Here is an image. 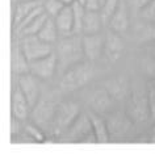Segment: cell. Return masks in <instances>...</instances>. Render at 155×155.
<instances>
[{
	"label": "cell",
	"instance_id": "obj_21",
	"mask_svg": "<svg viewBox=\"0 0 155 155\" xmlns=\"http://www.w3.org/2000/svg\"><path fill=\"white\" fill-rule=\"evenodd\" d=\"M38 37L41 38L42 41L48 42V44L53 45L58 42V37H59V32H58V28H57V24H55V20L53 17H48V20L45 21V24L42 25L41 30L38 32L37 34Z\"/></svg>",
	"mask_w": 155,
	"mask_h": 155
},
{
	"label": "cell",
	"instance_id": "obj_8",
	"mask_svg": "<svg viewBox=\"0 0 155 155\" xmlns=\"http://www.w3.org/2000/svg\"><path fill=\"white\" fill-rule=\"evenodd\" d=\"M17 84L28 99L32 109L40 101V86H38V78L34 76L32 72H26L22 75H17Z\"/></svg>",
	"mask_w": 155,
	"mask_h": 155
},
{
	"label": "cell",
	"instance_id": "obj_7",
	"mask_svg": "<svg viewBox=\"0 0 155 155\" xmlns=\"http://www.w3.org/2000/svg\"><path fill=\"white\" fill-rule=\"evenodd\" d=\"M30 72L38 79H50L58 68V57L55 51H51L48 55L40 59L29 62Z\"/></svg>",
	"mask_w": 155,
	"mask_h": 155
},
{
	"label": "cell",
	"instance_id": "obj_22",
	"mask_svg": "<svg viewBox=\"0 0 155 155\" xmlns=\"http://www.w3.org/2000/svg\"><path fill=\"white\" fill-rule=\"evenodd\" d=\"M105 87L109 91V94L113 96L114 100L125 97L127 94V83H126L125 78H117V79L109 80Z\"/></svg>",
	"mask_w": 155,
	"mask_h": 155
},
{
	"label": "cell",
	"instance_id": "obj_38",
	"mask_svg": "<svg viewBox=\"0 0 155 155\" xmlns=\"http://www.w3.org/2000/svg\"><path fill=\"white\" fill-rule=\"evenodd\" d=\"M103 2H104V0H100V5H101V4H103Z\"/></svg>",
	"mask_w": 155,
	"mask_h": 155
},
{
	"label": "cell",
	"instance_id": "obj_12",
	"mask_svg": "<svg viewBox=\"0 0 155 155\" xmlns=\"http://www.w3.org/2000/svg\"><path fill=\"white\" fill-rule=\"evenodd\" d=\"M11 68H12L13 76L22 75V74L30 72L29 61L26 59L20 41H12V48H11Z\"/></svg>",
	"mask_w": 155,
	"mask_h": 155
},
{
	"label": "cell",
	"instance_id": "obj_32",
	"mask_svg": "<svg viewBox=\"0 0 155 155\" xmlns=\"http://www.w3.org/2000/svg\"><path fill=\"white\" fill-rule=\"evenodd\" d=\"M133 2V5L137 7L138 9H143L146 5H149L153 0H131Z\"/></svg>",
	"mask_w": 155,
	"mask_h": 155
},
{
	"label": "cell",
	"instance_id": "obj_1",
	"mask_svg": "<svg viewBox=\"0 0 155 155\" xmlns=\"http://www.w3.org/2000/svg\"><path fill=\"white\" fill-rule=\"evenodd\" d=\"M57 57H58V68H62L64 71L70 66L83 61L84 51H83V42L82 37L78 34L62 37L58 41L57 46Z\"/></svg>",
	"mask_w": 155,
	"mask_h": 155
},
{
	"label": "cell",
	"instance_id": "obj_36",
	"mask_svg": "<svg viewBox=\"0 0 155 155\" xmlns=\"http://www.w3.org/2000/svg\"><path fill=\"white\" fill-rule=\"evenodd\" d=\"M79 3H82V4H86V0H78Z\"/></svg>",
	"mask_w": 155,
	"mask_h": 155
},
{
	"label": "cell",
	"instance_id": "obj_28",
	"mask_svg": "<svg viewBox=\"0 0 155 155\" xmlns=\"http://www.w3.org/2000/svg\"><path fill=\"white\" fill-rule=\"evenodd\" d=\"M142 68L151 79L155 78V57H147L142 61Z\"/></svg>",
	"mask_w": 155,
	"mask_h": 155
},
{
	"label": "cell",
	"instance_id": "obj_19",
	"mask_svg": "<svg viewBox=\"0 0 155 155\" xmlns=\"http://www.w3.org/2000/svg\"><path fill=\"white\" fill-rule=\"evenodd\" d=\"M41 2H33V0H18V3L12 7V22L13 28L20 24L22 18H25L36 7L41 5Z\"/></svg>",
	"mask_w": 155,
	"mask_h": 155
},
{
	"label": "cell",
	"instance_id": "obj_5",
	"mask_svg": "<svg viewBox=\"0 0 155 155\" xmlns=\"http://www.w3.org/2000/svg\"><path fill=\"white\" fill-rule=\"evenodd\" d=\"M126 114L133 122H143L150 117L147 94L145 95L141 91H134L129 96L126 105Z\"/></svg>",
	"mask_w": 155,
	"mask_h": 155
},
{
	"label": "cell",
	"instance_id": "obj_16",
	"mask_svg": "<svg viewBox=\"0 0 155 155\" xmlns=\"http://www.w3.org/2000/svg\"><path fill=\"white\" fill-rule=\"evenodd\" d=\"M108 25H109L110 30L117 32L120 34L126 32L127 28H129V12H127L126 5L122 2H120L117 9L113 13V16L110 17Z\"/></svg>",
	"mask_w": 155,
	"mask_h": 155
},
{
	"label": "cell",
	"instance_id": "obj_17",
	"mask_svg": "<svg viewBox=\"0 0 155 155\" xmlns=\"http://www.w3.org/2000/svg\"><path fill=\"white\" fill-rule=\"evenodd\" d=\"M88 117L91 120V124H92V127H94V133H95L97 143H108L109 142L110 131H109V127H108L107 121H104V120L97 114V112H95V110L88 112Z\"/></svg>",
	"mask_w": 155,
	"mask_h": 155
},
{
	"label": "cell",
	"instance_id": "obj_29",
	"mask_svg": "<svg viewBox=\"0 0 155 155\" xmlns=\"http://www.w3.org/2000/svg\"><path fill=\"white\" fill-rule=\"evenodd\" d=\"M147 103H149L150 118L155 120V88L151 86L147 90Z\"/></svg>",
	"mask_w": 155,
	"mask_h": 155
},
{
	"label": "cell",
	"instance_id": "obj_18",
	"mask_svg": "<svg viewBox=\"0 0 155 155\" xmlns=\"http://www.w3.org/2000/svg\"><path fill=\"white\" fill-rule=\"evenodd\" d=\"M104 25L101 13L99 9H86L83 20V34H95L100 33Z\"/></svg>",
	"mask_w": 155,
	"mask_h": 155
},
{
	"label": "cell",
	"instance_id": "obj_30",
	"mask_svg": "<svg viewBox=\"0 0 155 155\" xmlns=\"http://www.w3.org/2000/svg\"><path fill=\"white\" fill-rule=\"evenodd\" d=\"M142 15L147 20L155 22V0H153L149 5H146L145 8L142 9Z\"/></svg>",
	"mask_w": 155,
	"mask_h": 155
},
{
	"label": "cell",
	"instance_id": "obj_27",
	"mask_svg": "<svg viewBox=\"0 0 155 155\" xmlns=\"http://www.w3.org/2000/svg\"><path fill=\"white\" fill-rule=\"evenodd\" d=\"M25 131L30 139L34 142H45V134L42 133V129L37 124H28L25 127Z\"/></svg>",
	"mask_w": 155,
	"mask_h": 155
},
{
	"label": "cell",
	"instance_id": "obj_35",
	"mask_svg": "<svg viewBox=\"0 0 155 155\" xmlns=\"http://www.w3.org/2000/svg\"><path fill=\"white\" fill-rule=\"evenodd\" d=\"M151 86H153V87L155 88V78H154V79H153V80H151Z\"/></svg>",
	"mask_w": 155,
	"mask_h": 155
},
{
	"label": "cell",
	"instance_id": "obj_24",
	"mask_svg": "<svg viewBox=\"0 0 155 155\" xmlns=\"http://www.w3.org/2000/svg\"><path fill=\"white\" fill-rule=\"evenodd\" d=\"M72 13H74V32L75 34L83 33V20H84V13H86V5L79 3L76 0L71 5Z\"/></svg>",
	"mask_w": 155,
	"mask_h": 155
},
{
	"label": "cell",
	"instance_id": "obj_20",
	"mask_svg": "<svg viewBox=\"0 0 155 155\" xmlns=\"http://www.w3.org/2000/svg\"><path fill=\"white\" fill-rule=\"evenodd\" d=\"M131 120L129 116H122V114H114L113 117H110L109 121H107L108 124V127H109V131H110V137L112 134L113 135H124L126 134L127 131L130 130V126H131Z\"/></svg>",
	"mask_w": 155,
	"mask_h": 155
},
{
	"label": "cell",
	"instance_id": "obj_9",
	"mask_svg": "<svg viewBox=\"0 0 155 155\" xmlns=\"http://www.w3.org/2000/svg\"><path fill=\"white\" fill-rule=\"evenodd\" d=\"M30 109H32V107H30L28 99L22 94L18 84L13 83L12 91H11V112H12V116L18 118L20 121H24L28 118Z\"/></svg>",
	"mask_w": 155,
	"mask_h": 155
},
{
	"label": "cell",
	"instance_id": "obj_15",
	"mask_svg": "<svg viewBox=\"0 0 155 155\" xmlns=\"http://www.w3.org/2000/svg\"><path fill=\"white\" fill-rule=\"evenodd\" d=\"M54 20H55L59 36L66 37V36L75 34V32H74V13H72L71 5H66L64 8L54 17Z\"/></svg>",
	"mask_w": 155,
	"mask_h": 155
},
{
	"label": "cell",
	"instance_id": "obj_2",
	"mask_svg": "<svg viewBox=\"0 0 155 155\" xmlns=\"http://www.w3.org/2000/svg\"><path fill=\"white\" fill-rule=\"evenodd\" d=\"M94 76V67L91 61H80L64 70L61 80V87L66 91H76L84 87Z\"/></svg>",
	"mask_w": 155,
	"mask_h": 155
},
{
	"label": "cell",
	"instance_id": "obj_13",
	"mask_svg": "<svg viewBox=\"0 0 155 155\" xmlns=\"http://www.w3.org/2000/svg\"><path fill=\"white\" fill-rule=\"evenodd\" d=\"M90 104L91 107L94 108L95 112H108L112 109L114 104V99L113 96L109 94V91L107 90V87L104 88H95L92 90V92L90 94Z\"/></svg>",
	"mask_w": 155,
	"mask_h": 155
},
{
	"label": "cell",
	"instance_id": "obj_10",
	"mask_svg": "<svg viewBox=\"0 0 155 155\" xmlns=\"http://www.w3.org/2000/svg\"><path fill=\"white\" fill-rule=\"evenodd\" d=\"M104 41L105 37H103L100 33L84 34L82 37L84 58L91 62L97 61L104 53Z\"/></svg>",
	"mask_w": 155,
	"mask_h": 155
},
{
	"label": "cell",
	"instance_id": "obj_14",
	"mask_svg": "<svg viewBox=\"0 0 155 155\" xmlns=\"http://www.w3.org/2000/svg\"><path fill=\"white\" fill-rule=\"evenodd\" d=\"M57 105L51 101H38L33 108L34 124L38 126H50L55 113Z\"/></svg>",
	"mask_w": 155,
	"mask_h": 155
},
{
	"label": "cell",
	"instance_id": "obj_33",
	"mask_svg": "<svg viewBox=\"0 0 155 155\" xmlns=\"http://www.w3.org/2000/svg\"><path fill=\"white\" fill-rule=\"evenodd\" d=\"M149 142L155 143V125L153 126V129H151V133L149 135Z\"/></svg>",
	"mask_w": 155,
	"mask_h": 155
},
{
	"label": "cell",
	"instance_id": "obj_11",
	"mask_svg": "<svg viewBox=\"0 0 155 155\" xmlns=\"http://www.w3.org/2000/svg\"><path fill=\"white\" fill-rule=\"evenodd\" d=\"M124 49H125V45H124L120 33L109 30L105 34V41H104V53H105L107 58L110 62L118 61L122 57Z\"/></svg>",
	"mask_w": 155,
	"mask_h": 155
},
{
	"label": "cell",
	"instance_id": "obj_3",
	"mask_svg": "<svg viewBox=\"0 0 155 155\" xmlns=\"http://www.w3.org/2000/svg\"><path fill=\"white\" fill-rule=\"evenodd\" d=\"M80 109L76 103L66 101L57 105L55 113H54L50 129L54 134H64L75 118L79 116Z\"/></svg>",
	"mask_w": 155,
	"mask_h": 155
},
{
	"label": "cell",
	"instance_id": "obj_4",
	"mask_svg": "<svg viewBox=\"0 0 155 155\" xmlns=\"http://www.w3.org/2000/svg\"><path fill=\"white\" fill-rule=\"evenodd\" d=\"M64 135L68 141L72 142L97 143L88 113H83V112L79 113V116L75 118V121L71 124V126L64 133Z\"/></svg>",
	"mask_w": 155,
	"mask_h": 155
},
{
	"label": "cell",
	"instance_id": "obj_23",
	"mask_svg": "<svg viewBox=\"0 0 155 155\" xmlns=\"http://www.w3.org/2000/svg\"><path fill=\"white\" fill-rule=\"evenodd\" d=\"M48 17H49V15L46 12L41 13L40 16H37L36 18H33V20L30 21L28 25H25L24 28L18 32V34H21V37L22 36H37L38 32H40L41 28H42V25H44L45 21L48 20Z\"/></svg>",
	"mask_w": 155,
	"mask_h": 155
},
{
	"label": "cell",
	"instance_id": "obj_39",
	"mask_svg": "<svg viewBox=\"0 0 155 155\" xmlns=\"http://www.w3.org/2000/svg\"><path fill=\"white\" fill-rule=\"evenodd\" d=\"M154 57H155V48H154Z\"/></svg>",
	"mask_w": 155,
	"mask_h": 155
},
{
	"label": "cell",
	"instance_id": "obj_25",
	"mask_svg": "<svg viewBox=\"0 0 155 155\" xmlns=\"http://www.w3.org/2000/svg\"><path fill=\"white\" fill-rule=\"evenodd\" d=\"M121 0H104L103 4L100 5V13H101V17H103V21L104 24H108L110 20V17L113 16V13L116 12L117 7L120 4Z\"/></svg>",
	"mask_w": 155,
	"mask_h": 155
},
{
	"label": "cell",
	"instance_id": "obj_34",
	"mask_svg": "<svg viewBox=\"0 0 155 155\" xmlns=\"http://www.w3.org/2000/svg\"><path fill=\"white\" fill-rule=\"evenodd\" d=\"M61 2H62V3H63V4H64V5H72V4H74V3H75V2H76V0H61Z\"/></svg>",
	"mask_w": 155,
	"mask_h": 155
},
{
	"label": "cell",
	"instance_id": "obj_6",
	"mask_svg": "<svg viewBox=\"0 0 155 155\" xmlns=\"http://www.w3.org/2000/svg\"><path fill=\"white\" fill-rule=\"evenodd\" d=\"M20 45L29 62L40 59L53 51V45L42 41L38 36H22Z\"/></svg>",
	"mask_w": 155,
	"mask_h": 155
},
{
	"label": "cell",
	"instance_id": "obj_26",
	"mask_svg": "<svg viewBox=\"0 0 155 155\" xmlns=\"http://www.w3.org/2000/svg\"><path fill=\"white\" fill-rule=\"evenodd\" d=\"M42 5H44L45 12L48 13L50 17H53V18L55 17L57 15L66 7L63 3L61 2V0H44Z\"/></svg>",
	"mask_w": 155,
	"mask_h": 155
},
{
	"label": "cell",
	"instance_id": "obj_37",
	"mask_svg": "<svg viewBox=\"0 0 155 155\" xmlns=\"http://www.w3.org/2000/svg\"><path fill=\"white\" fill-rule=\"evenodd\" d=\"M33 2H41V3H44V0H33Z\"/></svg>",
	"mask_w": 155,
	"mask_h": 155
},
{
	"label": "cell",
	"instance_id": "obj_31",
	"mask_svg": "<svg viewBox=\"0 0 155 155\" xmlns=\"http://www.w3.org/2000/svg\"><path fill=\"white\" fill-rule=\"evenodd\" d=\"M18 121H20V120L12 116V120H11V137L12 138L16 134L20 133V124H18Z\"/></svg>",
	"mask_w": 155,
	"mask_h": 155
}]
</instances>
